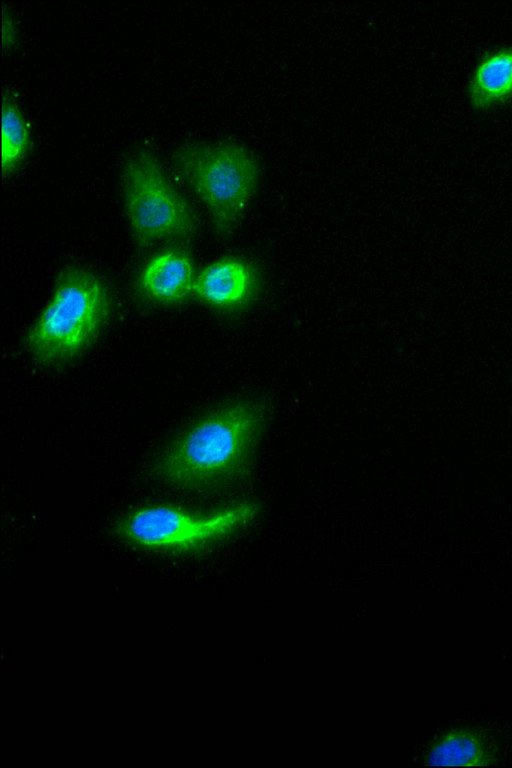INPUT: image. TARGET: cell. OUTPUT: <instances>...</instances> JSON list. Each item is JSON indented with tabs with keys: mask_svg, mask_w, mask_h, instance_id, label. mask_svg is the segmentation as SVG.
<instances>
[{
	"mask_svg": "<svg viewBox=\"0 0 512 768\" xmlns=\"http://www.w3.org/2000/svg\"><path fill=\"white\" fill-rule=\"evenodd\" d=\"M266 418L265 404L252 398L213 410L169 445L158 462L161 477L184 488H220L243 481Z\"/></svg>",
	"mask_w": 512,
	"mask_h": 768,
	"instance_id": "cell-1",
	"label": "cell"
},
{
	"mask_svg": "<svg viewBox=\"0 0 512 768\" xmlns=\"http://www.w3.org/2000/svg\"><path fill=\"white\" fill-rule=\"evenodd\" d=\"M172 162L205 207L214 231L231 235L260 183L262 165L256 153L233 140L191 141L176 149Z\"/></svg>",
	"mask_w": 512,
	"mask_h": 768,
	"instance_id": "cell-2",
	"label": "cell"
},
{
	"mask_svg": "<svg viewBox=\"0 0 512 768\" xmlns=\"http://www.w3.org/2000/svg\"><path fill=\"white\" fill-rule=\"evenodd\" d=\"M110 308V292L100 276L83 266H67L26 333V348L43 364H62L91 344Z\"/></svg>",
	"mask_w": 512,
	"mask_h": 768,
	"instance_id": "cell-3",
	"label": "cell"
},
{
	"mask_svg": "<svg viewBox=\"0 0 512 768\" xmlns=\"http://www.w3.org/2000/svg\"><path fill=\"white\" fill-rule=\"evenodd\" d=\"M121 183L127 222L138 247L194 238L198 216L151 148L137 147L128 155Z\"/></svg>",
	"mask_w": 512,
	"mask_h": 768,
	"instance_id": "cell-4",
	"label": "cell"
},
{
	"mask_svg": "<svg viewBox=\"0 0 512 768\" xmlns=\"http://www.w3.org/2000/svg\"><path fill=\"white\" fill-rule=\"evenodd\" d=\"M258 505L242 503L208 517H198L169 505L147 506L126 516L121 534L149 549H185L199 545L250 522Z\"/></svg>",
	"mask_w": 512,
	"mask_h": 768,
	"instance_id": "cell-5",
	"label": "cell"
},
{
	"mask_svg": "<svg viewBox=\"0 0 512 768\" xmlns=\"http://www.w3.org/2000/svg\"><path fill=\"white\" fill-rule=\"evenodd\" d=\"M260 273L249 260L221 258L196 274L192 294L220 310H238L249 305L260 290Z\"/></svg>",
	"mask_w": 512,
	"mask_h": 768,
	"instance_id": "cell-6",
	"label": "cell"
},
{
	"mask_svg": "<svg viewBox=\"0 0 512 768\" xmlns=\"http://www.w3.org/2000/svg\"><path fill=\"white\" fill-rule=\"evenodd\" d=\"M196 274L191 258L179 250L161 252L142 269L139 287L150 300L177 303L192 294Z\"/></svg>",
	"mask_w": 512,
	"mask_h": 768,
	"instance_id": "cell-7",
	"label": "cell"
},
{
	"mask_svg": "<svg viewBox=\"0 0 512 768\" xmlns=\"http://www.w3.org/2000/svg\"><path fill=\"white\" fill-rule=\"evenodd\" d=\"M468 97L477 109H488L512 98V45L482 57L469 81Z\"/></svg>",
	"mask_w": 512,
	"mask_h": 768,
	"instance_id": "cell-8",
	"label": "cell"
},
{
	"mask_svg": "<svg viewBox=\"0 0 512 768\" xmlns=\"http://www.w3.org/2000/svg\"><path fill=\"white\" fill-rule=\"evenodd\" d=\"M1 135V167L3 176L7 177L22 165L32 144L29 124L16 101L8 95L2 102Z\"/></svg>",
	"mask_w": 512,
	"mask_h": 768,
	"instance_id": "cell-9",
	"label": "cell"
},
{
	"mask_svg": "<svg viewBox=\"0 0 512 768\" xmlns=\"http://www.w3.org/2000/svg\"><path fill=\"white\" fill-rule=\"evenodd\" d=\"M474 747L467 740L456 739L443 744L432 757L433 764H462L474 755Z\"/></svg>",
	"mask_w": 512,
	"mask_h": 768,
	"instance_id": "cell-10",
	"label": "cell"
},
{
	"mask_svg": "<svg viewBox=\"0 0 512 768\" xmlns=\"http://www.w3.org/2000/svg\"><path fill=\"white\" fill-rule=\"evenodd\" d=\"M2 39H3V47L6 48H12L18 39V31L17 26L15 24V20L11 13L9 11L3 12V26H2Z\"/></svg>",
	"mask_w": 512,
	"mask_h": 768,
	"instance_id": "cell-11",
	"label": "cell"
}]
</instances>
